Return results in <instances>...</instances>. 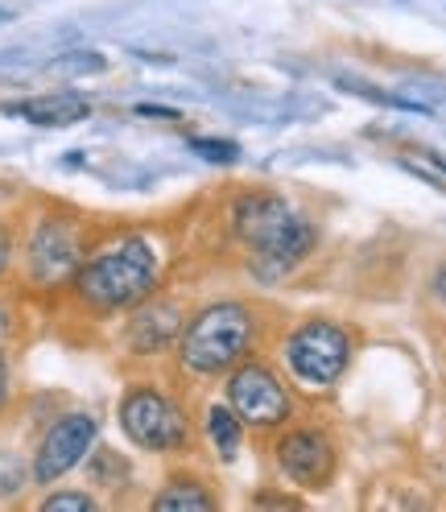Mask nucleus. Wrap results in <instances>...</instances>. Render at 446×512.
<instances>
[{
    "mask_svg": "<svg viewBox=\"0 0 446 512\" xmlns=\"http://www.w3.org/2000/svg\"><path fill=\"white\" fill-rule=\"evenodd\" d=\"M261 318L248 302H211L178 335V364L190 376H228L257 347Z\"/></svg>",
    "mask_w": 446,
    "mask_h": 512,
    "instance_id": "2",
    "label": "nucleus"
},
{
    "mask_svg": "<svg viewBox=\"0 0 446 512\" xmlns=\"http://www.w3.org/2000/svg\"><path fill=\"white\" fill-rule=\"evenodd\" d=\"M0 112L17 116V120H29V124H42V128H71V124L91 116V104H87V95L54 91V95H34V100L0 104Z\"/></svg>",
    "mask_w": 446,
    "mask_h": 512,
    "instance_id": "12",
    "label": "nucleus"
},
{
    "mask_svg": "<svg viewBox=\"0 0 446 512\" xmlns=\"http://www.w3.org/2000/svg\"><path fill=\"white\" fill-rule=\"evenodd\" d=\"M281 356L290 364L294 380L306 389H331L352 360V335L331 318H306L281 343Z\"/></svg>",
    "mask_w": 446,
    "mask_h": 512,
    "instance_id": "4",
    "label": "nucleus"
},
{
    "mask_svg": "<svg viewBox=\"0 0 446 512\" xmlns=\"http://www.w3.org/2000/svg\"><path fill=\"white\" fill-rule=\"evenodd\" d=\"M95 508V496L87 492H54L42 500V512H91Z\"/></svg>",
    "mask_w": 446,
    "mask_h": 512,
    "instance_id": "18",
    "label": "nucleus"
},
{
    "mask_svg": "<svg viewBox=\"0 0 446 512\" xmlns=\"http://www.w3.org/2000/svg\"><path fill=\"white\" fill-rule=\"evenodd\" d=\"M290 219H294V207L281 195H269V190H248V195L232 203V232L248 244V252L269 244Z\"/></svg>",
    "mask_w": 446,
    "mask_h": 512,
    "instance_id": "10",
    "label": "nucleus"
},
{
    "mask_svg": "<svg viewBox=\"0 0 446 512\" xmlns=\"http://www.w3.org/2000/svg\"><path fill=\"white\" fill-rule=\"evenodd\" d=\"M219 500L203 488V479H195V475H174L170 484L153 496V508L157 512H178V508H199V512H207V508H215Z\"/></svg>",
    "mask_w": 446,
    "mask_h": 512,
    "instance_id": "14",
    "label": "nucleus"
},
{
    "mask_svg": "<svg viewBox=\"0 0 446 512\" xmlns=\"http://www.w3.org/2000/svg\"><path fill=\"white\" fill-rule=\"evenodd\" d=\"M120 430L149 455H178L190 446V422L178 401L153 384H133L120 401Z\"/></svg>",
    "mask_w": 446,
    "mask_h": 512,
    "instance_id": "3",
    "label": "nucleus"
},
{
    "mask_svg": "<svg viewBox=\"0 0 446 512\" xmlns=\"http://www.w3.org/2000/svg\"><path fill=\"white\" fill-rule=\"evenodd\" d=\"M273 463L277 471L290 479V484L306 488V492H323L331 488V479L339 471V455H335V442L314 430V426H298V430H285L273 442Z\"/></svg>",
    "mask_w": 446,
    "mask_h": 512,
    "instance_id": "8",
    "label": "nucleus"
},
{
    "mask_svg": "<svg viewBox=\"0 0 446 512\" xmlns=\"http://www.w3.org/2000/svg\"><path fill=\"white\" fill-rule=\"evenodd\" d=\"M228 405L236 409L244 430L269 434L294 418V397L285 389V380L261 360H244L228 372Z\"/></svg>",
    "mask_w": 446,
    "mask_h": 512,
    "instance_id": "5",
    "label": "nucleus"
},
{
    "mask_svg": "<svg viewBox=\"0 0 446 512\" xmlns=\"http://www.w3.org/2000/svg\"><path fill=\"white\" fill-rule=\"evenodd\" d=\"M314 244H318V228H314L306 215L294 211V219L285 223V228H281L269 244L252 248L248 269H252V277H257V281L273 285V281H281V277H290V273L306 261V256L314 252Z\"/></svg>",
    "mask_w": 446,
    "mask_h": 512,
    "instance_id": "9",
    "label": "nucleus"
},
{
    "mask_svg": "<svg viewBox=\"0 0 446 512\" xmlns=\"http://www.w3.org/2000/svg\"><path fill=\"white\" fill-rule=\"evenodd\" d=\"M137 116H162V120H178L174 108H153V104H137Z\"/></svg>",
    "mask_w": 446,
    "mask_h": 512,
    "instance_id": "23",
    "label": "nucleus"
},
{
    "mask_svg": "<svg viewBox=\"0 0 446 512\" xmlns=\"http://www.w3.org/2000/svg\"><path fill=\"white\" fill-rule=\"evenodd\" d=\"M9 256H13V232L0 223V277H5V269H9Z\"/></svg>",
    "mask_w": 446,
    "mask_h": 512,
    "instance_id": "21",
    "label": "nucleus"
},
{
    "mask_svg": "<svg viewBox=\"0 0 446 512\" xmlns=\"http://www.w3.org/2000/svg\"><path fill=\"white\" fill-rule=\"evenodd\" d=\"M29 479H34V471H29L21 463V455L13 451H0V500H13L29 488Z\"/></svg>",
    "mask_w": 446,
    "mask_h": 512,
    "instance_id": "16",
    "label": "nucleus"
},
{
    "mask_svg": "<svg viewBox=\"0 0 446 512\" xmlns=\"http://www.w3.org/2000/svg\"><path fill=\"white\" fill-rule=\"evenodd\" d=\"M430 290H434V298H438V302H446V261L434 269V277H430Z\"/></svg>",
    "mask_w": 446,
    "mask_h": 512,
    "instance_id": "22",
    "label": "nucleus"
},
{
    "mask_svg": "<svg viewBox=\"0 0 446 512\" xmlns=\"http://www.w3.org/2000/svg\"><path fill=\"white\" fill-rule=\"evenodd\" d=\"M58 67H62V71H100L104 62H100V58H62Z\"/></svg>",
    "mask_w": 446,
    "mask_h": 512,
    "instance_id": "20",
    "label": "nucleus"
},
{
    "mask_svg": "<svg viewBox=\"0 0 446 512\" xmlns=\"http://www.w3.org/2000/svg\"><path fill=\"white\" fill-rule=\"evenodd\" d=\"M190 149H195L199 157H207V162H223V166H232L240 157L236 141H215V137H195V141H190Z\"/></svg>",
    "mask_w": 446,
    "mask_h": 512,
    "instance_id": "17",
    "label": "nucleus"
},
{
    "mask_svg": "<svg viewBox=\"0 0 446 512\" xmlns=\"http://www.w3.org/2000/svg\"><path fill=\"white\" fill-rule=\"evenodd\" d=\"M162 281V256L145 236H124L79 265L75 273V298L95 314L137 310L145 298L157 294Z\"/></svg>",
    "mask_w": 446,
    "mask_h": 512,
    "instance_id": "1",
    "label": "nucleus"
},
{
    "mask_svg": "<svg viewBox=\"0 0 446 512\" xmlns=\"http://www.w3.org/2000/svg\"><path fill=\"white\" fill-rule=\"evenodd\" d=\"M87 261V244L75 219H42L25 244V273L38 290H58V285H71L79 265Z\"/></svg>",
    "mask_w": 446,
    "mask_h": 512,
    "instance_id": "6",
    "label": "nucleus"
},
{
    "mask_svg": "<svg viewBox=\"0 0 446 512\" xmlns=\"http://www.w3.org/2000/svg\"><path fill=\"white\" fill-rule=\"evenodd\" d=\"M0 21H9V13H5V9H0Z\"/></svg>",
    "mask_w": 446,
    "mask_h": 512,
    "instance_id": "25",
    "label": "nucleus"
},
{
    "mask_svg": "<svg viewBox=\"0 0 446 512\" xmlns=\"http://www.w3.org/2000/svg\"><path fill=\"white\" fill-rule=\"evenodd\" d=\"M9 397H13V368H9V360H5V356H0V413H5Z\"/></svg>",
    "mask_w": 446,
    "mask_h": 512,
    "instance_id": "19",
    "label": "nucleus"
},
{
    "mask_svg": "<svg viewBox=\"0 0 446 512\" xmlns=\"http://www.w3.org/2000/svg\"><path fill=\"white\" fill-rule=\"evenodd\" d=\"M203 426H207V442L215 446V455L223 463H232L240 455V446H244V422L236 418V409L232 405H211Z\"/></svg>",
    "mask_w": 446,
    "mask_h": 512,
    "instance_id": "13",
    "label": "nucleus"
},
{
    "mask_svg": "<svg viewBox=\"0 0 446 512\" xmlns=\"http://www.w3.org/2000/svg\"><path fill=\"white\" fill-rule=\"evenodd\" d=\"M401 166H405L409 174H418L422 182L446 190V157H442V153H434V149H405V153H401Z\"/></svg>",
    "mask_w": 446,
    "mask_h": 512,
    "instance_id": "15",
    "label": "nucleus"
},
{
    "mask_svg": "<svg viewBox=\"0 0 446 512\" xmlns=\"http://www.w3.org/2000/svg\"><path fill=\"white\" fill-rule=\"evenodd\" d=\"M9 331H13V314H9V306H0V347H5Z\"/></svg>",
    "mask_w": 446,
    "mask_h": 512,
    "instance_id": "24",
    "label": "nucleus"
},
{
    "mask_svg": "<svg viewBox=\"0 0 446 512\" xmlns=\"http://www.w3.org/2000/svg\"><path fill=\"white\" fill-rule=\"evenodd\" d=\"M182 335V310L174 302H141L137 314L129 318V347L137 356H157Z\"/></svg>",
    "mask_w": 446,
    "mask_h": 512,
    "instance_id": "11",
    "label": "nucleus"
},
{
    "mask_svg": "<svg viewBox=\"0 0 446 512\" xmlns=\"http://www.w3.org/2000/svg\"><path fill=\"white\" fill-rule=\"evenodd\" d=\"M95 438H100V422H95L87 409L62 413V418L42 434L38 451H34V463H29L34 484H58L67 471L87 463L91 451H95Z\"/></svg>",
    "mask_w": 446,
    "mask_h": 512,
    "instance_id": "7",
    "label": "nucleus"
}]
</instances>
